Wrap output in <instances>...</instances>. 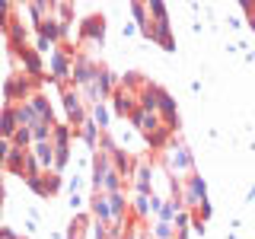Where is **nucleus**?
<instances>
[{
	"label": "nucleus",
	"instance_id": "nucleus-1",
	"mask_svg": "<svg viewBox=\"0 0 255 239\" xmlns=\"http://www.w3.org/2000/svg\"><path fill=\"white\" fill-rule=\"evenodd\" d=\"M163 166H166V172L172 175H182V179H191L195 175V163H191V153H188V147L182 140H172L169 147L163 150Z\"/></svg>",
	"mask_w": 255,
	"mask_h": 239
},
{
	"label": "nucleus",
	"instance_id": "nucleus-2",
	"mask_svg": "<svg viewBox=\"0 0 255 239\" xmlns=\"http://www.w3.org/2000/svg\"><path fill=\"white\" fill-rule=\"evenodd\" d=\"M61 99H64V109H67V121L74 131H80L90 118H86V99H80V90H74V86H64V93H61Z\"/></svg>",
	"mask_w": 255,
	"mask_h": 239
},
{
	"label": "nucleus",
	"instance_id": "nucleus-3",
	"mask_svg": "<svg viewBox=\"0 0 255 239\" xmlns=\"http://www.w3.org/2000/svg\"><path fill=\"white\" fill-rule=\"evenodd\" d=\"M106 38V19L102 16H86L80 22V42L83 45H99Z\"/></svg>",
	"mask_w": 255,
	"mask_h": 239
},
{
	"label": "nucleus",
	"instance_id": "nucleus-4",
	"mask_svg": "<svg viewBox=\"0 0 255 239\" xmlns=\"http://www.w3.org/2000/svg\"><path fill=\"white\" fill-rule=\"evenodd\" d=\"M77 134H80V137H83V140H90V143H96V134H99V124H96L93 118H90V121H86L83 127H80Z\"/></svg>",
	"mask_w": 255,
	"mask_h": 239
},
{
	"label": "nucleus",
	"instance_id": "nucleus-5",
	"mask_svg": "<svg viewBox=\"0 0 255 239\" xmlns=\"http://www.w3.org/2000/svg\"><path fill=\"white\" fill-rule=\"evenodd\" d=\"M70 239H86V217H74V223H70Z\"/></svg>",
	"mask_w": 255,
	"mask_h": 239
},
{
	"label": "nucleus",
	"instance_id": "nucleus-6",
	"mask_svg": "<svg viewBox=\"0 0 255 239\" xmlns=\"http://www.w3.org/2000/svg\"><path fill=\"white\" fill-rule=\"evenodd\" d=\"M93 121H96V124H99V127H102V131H106V127H109V112H106V109H102V106H93Z\"/></svg>",
	"mask_w": 255,
	"mask_h": 239
}]
</instances>
